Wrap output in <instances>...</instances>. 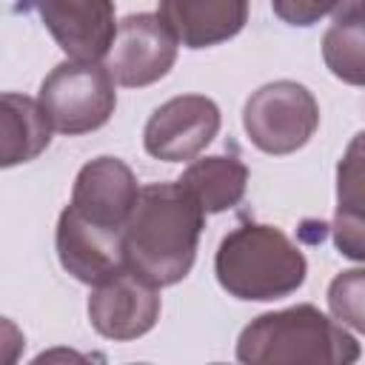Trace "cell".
Here are the masks:
<instances>
[{
  "label": "cell",
  "instance_id": "1",
  "mask_svg": "<svg viewBox=\"0 0 365 365\" xmlns=\"http://www.w3.org/2000/svg\"><path fill=\"white\" fill-rule=\"evenodd\" d=\"M202 222V205L180 180L140 188V200L123 231L125 268L157 288L177 285L194 268Z\"/></svg>",
  "mask_w": 365,
  "mask_h": 365
},
{
  "label": "cell",
  "instance_id": "2",
  "mask_svg": "<svg viewBox=\"0 0 365 365\" xmlns=\"http://www.w3.org/2000/svg\"><path fill=\"white\" fill-rule=\"evenodd\" d=\"M359 354L342 322L308 302L259 314L237 339V359L245 365H351Z\"/></svg>",
  "mask_w": 365,
  "mask_h": 365
},
{
  "label": "cell",
  "instance_id": "3",
  "mask_svg": "<svg viewBox=\"0 0 365 365\" xmlns=\"http://www.w3.org/2000/svg\"><path fill=\"white\" fill-rule=\"evenodd\" d=\"M214 274L234 299L274 302L302 288L308 259L279 228L240 222L222 237L214 257Z\"/></svg>",
  "mask_w": 365,
  "mask_h": 365
},
{
  "label": "cell",
  "instance_id": "4",
  "mask_svg": "<svg viewBox=\"0 0 365 365\" xmlns=\"http://www.w3.org/2000/svg\"><path fill=\"white\" fill-rule=\"evenodd\" d=\"M40 106L54 131L77 137L103 128L117 106L114 77L94 60H63L40 83Z\"/></svg>",
  "mask_w": 365,
  "mask_h": 365
},
{
  "label": "cell",
  "instance_id": "5",
  "mask_svg": "<svg viewBox=\"0 0 365 365\" xmlns=\"http://www.w3.org/2000/svg\"><path fill=\"white\" fill-rule=\"evenodd\" d=\"M248 140L274 157L299 151L319 125V106L314 94L294 80H274L259 86L242 108Z\"/></svg>",
  "mask_w": 365,
  "mask_h": 365
},
{
  "label": "cell",
  "instance_id": "6",
  "mask_svg": "<svg viewBox=\"0 0 365 365\" xmlns=\"http://www.w3.org/2000/svg\"><path fill=\"white\" fill-rule=\"evenodd\" d=\"M222 123L220 106L205 94H177L154 108L143 128V145L154 160L182 163L205 151Z\"/></svg>",
  "mask_w": 365,
  "mask_h": 365
},
{
  "label": "cell",
  "instance_id": "7",
  "mask_svg": "<svg viewBox=\"0 0 365 365\" xmlns=\"http://www.w3.org/2000/svg\"><path fill=\"white\" fill-rule=\"evenodd\" d=\"M177 37L160 20V14H128L120 20L114 46L106 57V68L114 83L125 88H143L163 80L177 63Z\"/></svg>",
  "mask_w": 365,
  "mask_h": 365
},
{
  "label": "cell",
  "instance_id": "8",
  "mask_svg": "<svg viewBox=\"0 0 365 365\" xmlns=\"http://www.w3.org/2000/svg\"><path fill=\"white\" fill-rule=\"evenodd\" d=\"M160 291L131 268H120L91 285L88 319L91 328L114 342H128L148 334L160 319Z\"/></svg>",
  "mask_w": 365,
  "mask_h": 365
},
{
  "label": "cell",
  "instance_id": "9",
  "mask_svg": "<svg viewBox=\"0 0 365 365\" xmlns=\"http://www.w3.org/2000/svg\"><path fill=\"white\" fill-rule=\"evenodd\" d=\"M43 26L71 60L108 57L117 37L114 0H34Z\"/></svg>",
  "mask_w": 365,
  "mask_h": 365
},
{
  "label": "cell",
  "instance_id": "10",
  "mask_svg": "<svg viewBox=\"0 0 365 365\" xmlns=\"http://www.w3.org/2000/svg\"><path fill=\"white\" fill-rule=\"evenodd\" d=\"M137 200L140 185L134 171L120 157H97L77 171L68 205L100 228L125 231Z\"/></svg>",
  "mask_w": 365,
  "mask_h": 365
},
{
  "label": "cell",
  "instance_id": "11",
  "mask_svg": "<svg viewBox=\"0 0 365 365\" xmlns=\"http://www.w3.org/2000/svg\"><path fill=\"white\" fill-rule=\"evenodd\" d=\"M54 245H57L60 265L77 282H86V285H97L106 277L125 268L123 231L100 228L86 217H80L71 205H66L57 220Z\"/></svg>",
  "mask_w": 365,
  "mask_h": 365
},
{
  "label": "cell",
  "instance_id": "12",
  "mask_svg": "<svg viewBox=\"0 0 365 365\" xmlns=\"http://www.w3.org/2000/svg\"><path fill=\"white\" fill-rule=\"evenodd\" d=\"M251 0H160V20L185 48H211L237 37Z\"/></svg>",
  "mask_w": 365,
  "mask_h": 365
},
{
  "label": "cell",
  "instance_id": "13",
  "mask_svg": "<svg viewBox=\"0 0 365 365\" xmlns=\"http://www.w3.org/2000/svg\"><path fill=\"white\" fill-rule=\"evenodd\" d=\"M334 245L342 257L365 262V131H359L336 165Z\"/></svg>",
  "mask_w": 365,
  "mask_h": 365
},
{
  "label": "cell",
  "instance_id": "14",
  "mask_svg": "<svg viewBox=\"0 0 365 365\" xmlns=\"http://www.w3.org/2000/svg\"><path fill=\"white\" fill-rule=\"evenodd\" d=\"M3 103V151L0 165L11 168L20 163H29L40 157L51 143V120L40 100H31L26 94L6 91L0 97Z\"/></svg>",
  "mask_w": 365,
  "mask_h": 365
},
{
  "label": "cell",
  "instance_id": "15",
  "mask_svg": "<svg viewBox=\"0 0 365 365\" xmlns=\"http://www.w3.org/2000/svg\"><path fill=\"white\" fill-rule=\"evenodd\" d=\"M180 182L202 205L205 214H220L234 208L245 197L248 168L234 154H214L205 160H194L180 174Z\"/></svg>",
  "mask_w": 365,
  "mask_h": 365
},
{
  "label": "cell",
  "instance_id": "16",
  "mask_svg": "<svg viewBox=\"0 0 365 365\" xmlns=\"http://www.w3.org/2000/svg\"><path fill=\"white\" fill-rule=\"evenodd\" d=\"M322 60L336 80L365 86V11L339 17L328 26L322 34Z\"/></svg>",
  "mask_w": 365,
  "mask_h": 365
},
{
  "label": "cell",
  "instance_id": "17",
  "mask_svg": "<svg viewBox=\"0 0 365 365\" xmlns=\"http://www.w3.org/2000/svg\"><path fill=\"white\" fill-rule=\"evenodd\" d=\"M328 311L336 322L365 334V268H351L331 279Z\"/></svg>",
  "mask_w": 365,
  "mask_h": 365
},
{
  "label": "cell",
  "instance_id": "18",
  "mask_svg": "<svg viewBox=\"0 0 365 365\" xmlns=\"http://www.w3.org/2000/svg\"><path fill=\"white\" fill-rule=\"evenodd\" d=\"M274 14L288 26H314L322 17H348L365 11V0H271Z\"/></svg>",
  "mask_w": 365,
  "mask_h": 365
},
{
  "label": "cell",
  "instance_id": "19",
  "mask_svg": "<svg viewBox=\"0 0 365 365\" xmlns=\"http://www.w3.org/2000/svg\"><path fill=\"white\" fill-rule=\"evenodd\" d=\"M34 9V0H14V11H29Z\"/></svg>",
  "mask_w": 365,
  "mask_h": 365
}]
</instances>
